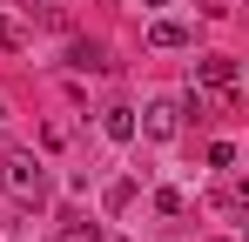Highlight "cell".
Returning a JSON list of instances; mask_svg holds the SVG:
<instances>
[{
	"label": "cell",
	"mask_w": 249,
	"mask_h": 242,
	"mask_svg": "<svg viewBox=\"0 0 249 242\" xmlns=\"http://www.w3.org/2000/svg\"><path fill=\"white\" fill-rule=\"evenodd\" d=\"M0 182H7V195L27 202V208H41V202L54 195V182H47L41 155H27V148H7V155H0Z\"/></svg>",
	"instance_id": "obj_1"
},
{
	"label": "cell",
	"mask_w": 249,
	"mask_h": 242,
	"mask_svg": "<svg viewBox=\"0 0 249 242\" xmlns=\"http://www.w3.org/2000/svg\"><path fill=\"white\" fill-rule=\"evenodd\" d=\"M175 128H182V108L175 101H148V115L135 121V135H148V141H168Z\"/></svg>",
	"instance_id": "obj_2"
},
{
	"label": "cell",
	"mask_w": 249,
	"mask_h": 242,
	"mask_svg": "<svg viewBox=\"0 0 249 242\" xmlns=\"http://www.w3.org/2000/svg\"><path fill=\"white\" fill-rule=\"evenodd\" d=\"M196 81L215 87V94H229V87H236V61H229V54H202V61H196Z\"/></svg>",
	"instance_id": "obj_3"
},
{
	"label": "cell",
	"mask_w": 249,
	"mask_h": 242,
	"mask_svg": "<svg viewBox=\"0 0 249 242\" xmlns=\"http://www.w3.org/2000/svg\"><path fill=\"white\" fill-rule=\"evenodd\" d=\"M68 68H74V74H101V68H108V47H101V40H68Z\"/></svg>",
	"instance_id": "obj_4"
},
{
	"label": "cell",
	"mask_w": 249,
	"mask_h": 242,
	"mask_svg": "<svg viewBox=\"0 0 249 242\" xmlns=\"http://www.w3.org/2000/svg\"><path fill=\"white\" fill-rule=\"evenodd\" d=\"M101 135L108 141H135V108H108L101 115Z\"/></svg>",
	"instance_id": "obj_5"
},
{
	"label": "cell",
	"mask_w": 249,
	"mask_h": 242,
	"mask_svg": "<svg viewBox=\"0 0 249 242\" xmlns=\"http://www.w3.org/2000/svg\"><path fill=\"white\" fill-rule=\"evenodd\" d=\"M148 47H189V27L182 20H155L148 27Z\"/></svg>",
	"instance_id": "obj_6"
},
{
	"label": "cell",
	"mask_w": 249,
	"mask_h": 242,
	"mask_svg": "<svg viewBox=\"0 0 249 242\" xmlns=\"http://www.w3.org/2000/svg\"><path fill=\"white\" fill-rule=\"evenodd\" d=\"M61 242H101V222H88V215H68V222H61Z\"/></svg>",
	"instance_id": "obj_7"
},
{
	"label": "cell",
	"mask_w": 249,
	"mask_h": 242,
	"mask_svg": "<svg viewBox=\"0 0 249 242\" xmlns=\"http://www.w3.org/2000/svg\"><path fill=\"white\" fill-rule=\"evenodd\" d=\"M155 208H162V215H182L189 202H182V189H155Z\"/></svg>",
	"instance_id": "obj_8"
},
{
	"label": "cell",
	"mask_w": 249,
	"mask_h": 242,
	"mask_svg": "<svg viewBox=\"0 0 249 242\" xmlns=\"http://www.w3.org/2000/svg\"><path fill=\"white\" fill-rule=\"evenodd\" d=\"M236 161V141H209V168H229Z\"/></svg>",
	"instance_id": "obj_9"
},
{
	"label": "cell",
	"mask_w": 249,
	"mask_h": 242,
	"mask_svg": "<svg viewBox=\"0 0 249 242\" xmlns=\"http://www.w3.org/2000/svg\"><path fill=\"white\" fill-rule=\"evenodd\" d=\"M142 7H168V0H142Z\"/></svg>",
	"instance_id": "obj_10"
}]
</instances>
